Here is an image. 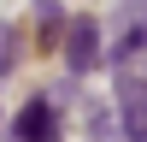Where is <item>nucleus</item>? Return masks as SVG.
<instances>
[{"label": "nucleus", "mask_w": 147, "mask_h": 142, "mask_svg": "<svg viewBox=\"0 0 147 142\" xmlns=\"http://www.w3.org/2000/svg\"><path fill=\"white\" fill-rule=\"evenodd\" d=\"M94 59H100V24L94 18H71V30H65V65L88 71Z\"/></svg>", "instance_id": "1"}, {"label": "nucleus", "mask_w": 147, "mask_h": 142, "mask_svg": "<svg viewBox=\"0 0 147 142\" xmlns=\"http://www.w3.org/2000/svg\"><path fill=\"white\" fill-rule=\"evenodd\" d=\"M12 136H18V142H47V136H53V101H47V95L30 101L18 118H12Z\"/></svg>", "instance_id": "2"}, {"label": "nucleus", "mask_w": 147, "mask_h": 142, "mask_svg": "<svg viewBox=\"0 0 147 142\" xmlns=\"http://www.w3.org/2000/svg\"><path fill=\"white\" fill-rule=\"evenodd\" d=\"M124 130H129V142H147V95H136V89L124 101Z\"/></svg>", "instance_id": "3"}, {"label": "nucleus", "mask_w": 147, "mask_h": 142, "mask_svg": "<svg viewBox=\"0 0 147 142\" xmlns=\"http://www.w3.org/2000/svg\"><path fill=\"white\" fill-rule=\"evenodd\" d=\"M12 47H18V36H12V30H0V71L12 65Z\"/></svg>", "instance_id": "4"}]
</instances>
